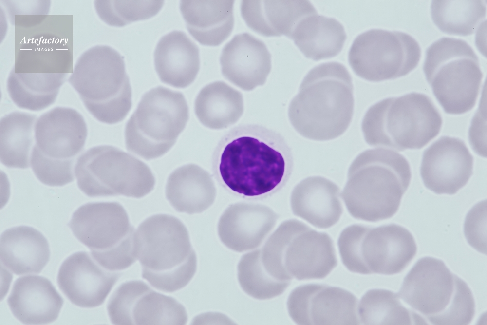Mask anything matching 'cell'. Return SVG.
<instances>
[{
    "instance_id": "1",
    "label": "cell",
    "mask_w": 487,
    "mask_h": 325,
    "mask_svg": "<svg viewBox=\"0 0 487 325\" xmlns=\"http://www.w3.org/2000/svg\"><path fill=\"white\" fill-rule=\"evenodd\" d=\"M291 149L279 132L258 124H243L226 133L212 156V170L229 192L250 199L282 189L293 169Z\"/></svg>"
},
{
    "instance_id": "2",
    "label": "cell",
    "mask_w": 487,
    "mask_h": 325,
    "mask_svg": "<svg viewBox=\"0 0 487 325\" xmlns=\"http://www.w3.org/2000/svg\"><path fill=\"white\" fill-rule=\"evenodd\" d=\"M354 98L351 76L337 62L312 69L301 82L288 111L290 122L302 137L316 141L335 139L350 125Z\"/></svg>"
},
{
    "instance_id": "3",
    "label": "cell",
    "mask_w": 487,
    "mask_h": 325,
    "mask_svg": "<svg viewBox=\"0 0 487 325\" xmlns=\"http://www.w3.org/2000/svg\"><path fill=\"white\" fill-rule=\"evenodd\" d=\"M411 176L408 161L396 151L378 148L362 152L349 167L341 194L348 211L354 218L368 222L392 217Z\"/></svg>"
},
{
    "instance_id": "4",
    "label": "cell",
    "mask_w": 487,
    "mask_h": 325,
    "mask_svg": "<svg viewBox=\"0 0 487 325\" xmlns=\"http://www.w3.org/2000/svg\"><path fill=\"white\" fill-rule=\"evenodd\" d=\"M134 251L142 277L160 291L181 289L196 272V255L187 229L175 216L159 214L142 222L135 232Z\"/></svg>"
},
{
    "instance_id": "5",
    "label": "cell",
    "mask_w": 487,
    "mask_h": 325,
    "mask_svg": "<svg viewBox=\"0 0 487 325\" xmlns=\"http://www.w3.org/2000/svg\"><path fill=\"white\" fill-rule=\"evenodd\" d=\"M442 119L431 99L412 92L387 98L371 106L361 129L366 142L402 151L420 149L439 133Z\"/></svg>"
},
{
    "instance_id": "6",
    "label": "cell",
    "mask_w": 487,
    "mask_h": 325,
    "mask_svg": "<svg viewBox=\"0 0 487 325\" xmlns=\"http://www.w3.org/2000/svg\"><path fill=\"white\" fill-rule=\"evenodd\" d=\"M397 294L433 325H468L475 314L474 298L467 284L433 257L416 263Z\"/></svg>"
},
{
    "instance_id": "7",
    "label": "cell",
    "mask_w": 487,
    "mask_h": 325,
    "mask_svg": "<svg viewBox=\"0 0 487 325\" xmlns=\"http://www.w3.org/2000/svg\"><path fill=\"white\" fill-rule=\"evenodd\" d=\"M68 81L89 112L102 123L120 122L131 109V89L123 58L109 46L83 52Z\"/></svg>"
},
{
    "instance_id": "8",
    "label": "cell",
    "mask_w": 487,
    "mask_h": 325,
    "mask_svg": "<svg viewBox=\"0 0 487 325\" xmlns=\"http://www.w3.org/2000/svg\"><path fill=\"white\" fill-rule=\"evenodd\" d=\"M261 260L269 275L286 282L324 278L337 265L331 237L296 219L280 225L261 249Z\"/></svg>"
},
{
    "instance_id": "9",
    "label": "cell",
    "mask_w": 487,
    "mask_h": 325,
    "mask_svg": "<svg viewBox=\"0 0 487 325\" xmlns=\"http://www.w3.org/2000/svg\"><path fill=\"white\" fill-rule=\"evenodd\" d=\"M423 71L446 113L460 115L474 107L483 74L477 56L466 41L444 37L433 42L426 51Z\"/></svg>"
},
{
    "instance_id": "10",
    "label": "cell",
    "mask_w": 487,
    "mask_h": 325,
    "mask_svg": "<svg viewBox=\"0 0 487 325\" xmlns=\"http://www.w3.org/2000/svg\"><path fill=\"white\" fill-rule=\"evenodd\" d=\"M189 118L184 95L162 86L142 96L125 129L127 150L146 160L166 153L175 144Z\"/></svg>"
},
{
    "instance_id": "11",
    "label": "cell",
    "mask_w": 487,
    "mask_h": 325,
    "mask_svg": "<svg viewBox=\"0 0 487 325\" xmlns=\"http://www.w3.org/2000/svg\"><path fill=\"white\" fill-rule=\"evenodd\" d=\"M337 244L344 266L352 272L362 274L400 273L417 252L411 233L395 224L375 228L349 226L341 232Z\"/></svg>"
},
{
    "instance_id": "12",
    "label": "cell",
    "mask_w": 487,
    "mask_h": 325,
    "mask_svg": "<svg viewBox=\"0 0 487 325\" xmlns=\"http://www.w3.org/2000/svg\"><path fill=\"white\" fill-rule=\"evenodd\" d=\"M68 226L76 238L90 249L93 258L104 268L120 271L136 261L134 228L120 203L84 204L74 212Z\"/></svg>"
},
{
    "instance_id": "13",
    "label": "cell",
    "mask_w": 487,
    "mask_h": 325,
    "mask_svg": "<svg viewBox=\"0 0 487 325\" xmlns=\"http://www.w3.org/2000/svg\"><path fill=\"white\" fill-rule=\"evenodd\" d=\"M77 185L89 197L122 195L141 198L155 185L149 166L110 145L91 148L79 156L74 168Z\"/></svg>"
},
{
    "instance_id": "14",
    "label": "cell",
    "mask_w": 487,
    "mask_h": 325,
    "mask_svg": "<svg viewBox=\"0 0 487 325\" xmlns=\"http://www.w3.org/2000/svg\"><path fill=\"white\" fill-rule=\"evenodd\" d=\"M420 57V46L412 37L380 29L359 35L349 52V64L356 74L373 82L407 75L417 66Z\"/></svg>"
},
{
    "instance_id": "15",
    "label": "cell",
    "mask_w": 487,
    "mask_h": 325,
    "mask_svg": "<svg viewBox=\"0 0 487 325\" xmlns=\"http://www.w3.org/2000/svg\"><path fill=\"white\" fill-rule=\"evenodd\" d=\"M19 46L13 70L19 84L41 96H57L60 87L72 73L73 54L67 42L49 31L37 32Z\"/></svg>"
},
{
    "instance_id": "16",
    "label": "cell",
    "mask_w": 487,
    "mask_h": 325,
    "mask_svg": "<svg viewBox=\"0 0 487 325\" xmlns=\"http://www.w3.org/2000/svg\"><path fill=\"white\" fill-rule=\"evenodd\" d=\"M107 310L114 325H183L187 321L181 304L140 280L122 284L111 297Z\"/></svg>"
},
{
    "instance_id": "17",
    "label": "cell",
    "mask_w": 487,
    "mask_h": 325,
    "mask_svg": "<svg viewBox=\"0 0 487 325\" xmlns=\"http://www.w3.org/2000/svg\"><path fill=\"white\" fill-rule=\"evenodd\" d=\"M292 319L299 325H358L357 299L344 289L310 284L299 286L287 303Z\"/></svg>"
},
{
    "instance_id": "18",
    "label": "cell",
    "mask_w": 487,
    "mask_h": 325,
    "mask_svg": "<svg viewBox=\"0 0 487 325\" xmlns=\"http://www.w3.org/2000/svg\"><path fill=\"white\" fill-rule=\"evenodd\" d=\"M473 157L465 143L444 136L424 152L420 174L425 187L438 194L456 193L473 173Z\"/></svg>"
},
{
    "instance_id": "19",
    "label": "cell",
    "mask_w": 487,
    "mask_h": 325,
    "mask_svg": "<svg viewBox=\"0 0 487 325\" xmlns=\"http://www.w3.org/2000/svg\"><path fill=\"white\" fill-rule=\"evenodd\" d=\"M34 136L33 148L43 156L58 161H75L85 145L87 127L77 111L56 107L37 119Z\"/></svg>"
},
{
    "instance_id": "20",
    "label": "cell",
    "mask_w": 487,
    "mask_h": 325,
    "mask_svg": "<svg viewBox=\"0 0 487 325\" xmlns=\"http://www.w3.org/2000/svg\"><path fill=\"white\" fill-rule=\"evenodd\" d=\"M120 274L100 265L86 252L75 253L62 264L58 271V287L75 305L93 308L102 305L118 281Z\"/></svg>"
},
{
    "instance_id": "21",
    "label": "cell",
    "mask_w": 487,
    "mask_h": 325,
    "mask_svg": "<svg viewBox=\"0 0 487 325\" xmlns=\"http://www.w3.org/2000/svg\"><path fill=\"white\" fill-rule=\"evenodd\" d=\"M278 215L260 204L230 205L220 218L218 232L223 243L237 252L253 249L262 243L275 226Z\"/></svg>"
},
{
    "instance_id": "22",
    "label": "cell",
    "mask_w": 487,
    "mask_h": 325,
    "mask_svg": "<svg viewBox=\"0 0 487 325\" xmlns=\"http://www.w3.org/2000/svg\"><path fill=\"white\" fill-rule=\"evenodd\" d=\"M220 63L225 78L245 91L263 85L271 68L265 44L247 33L235 36L224 46Z\"/></svg>"
},
{
    "instance_id": "23",
    "label": "cell",
    "mask_w": 487,
    "mask_h": 325,
    "mask_svg": "<svg viewBox=\"0 0 487 325\" xmlns=\"http://www.w3.org/2000/svg\"><path fill=\"white\" fill-rule=\"evenodd\" d=\"M339 187L320 176L307 177L293 189L290 198L293 214L316 228H329L340 219L343 212Z\"/></svg>"
},
{
    "instance_id": "24",
    "label": "cell",
    "mask_w": 487,
    "mask_h": 325,
    "mask_svg": "<svg viewBox=\"0 0 487 325\" xmlns=\"http://www.w3.org/2000/svg\"><path fill=\"white\" fill-rule=\"evenodd\" d=\"M7 303L14 316L21 323L41 325L56 320L63 300L48 279L28 275L16 279Z\"/></svg>"
},
{
    "instance_id": "25",
    "label": "cell",
    "mask_w": 487,
    "mask_h": 325,
    "mask_svg": "<svg viewBox=\"0 0 487 325\" xmlns=\"http://www.w3.org/2000/svg\"><path fill=\"white\" fill-rule=\"evenodd\" d=\"M154 59L161 81L175 88H184L190 85L200 68L198 47L180 31H172L160 38Z\"/></svg>"
},
{
    "instance_id": "26",
    "label": "cell",
    "mask_w": 487,
    "mask_h": 325,
    "mask_svg": "<svg viewBox=\"0 0 487 325\" xmlns=\"http://www.w3.org/2000/svg\"><path fill=\"white\" fill-rule=\"evenodd\" d=\"M315 11L305 0H244L241 3V15L247 26L267 37L290 38L300 21Z\"/></svg>"
},
{
    "instance_id": "27",
    "label": "cell",
    "mask_w": 487,
    "mask_h": 325,
    "mask_svg": "<svg viewBox=\"0 0 487 325\" xmlns=\"http://www.w3.org/2000/svg\"><path fill=\"white\" fill-rule=\"evenodd\" d=\"M233 0H183L180 9L190 35L199 43L218 46L232 31Z\"/></svg>"
},
{
    "instance_id": "28",
    "label": "cell",
    "mask_w": 487,
    "mask_h": 325,
    "mask_svg": "<svg viewBox=\"0 0 487 325\" xmlns=\"http://www.w3.org/2000/svg\"><path fill=\"white\" fill-rule=\"evenodd\" d=\"M0 256L2 264L16 275L39 273L49 260V246L40 232L19 226L1 234Z\"/></svg>"
},
{
    "instance_id": "29",
    "label": "cell",
    "mask_w": 487,
    "mask_h": 325,
    "mask_svg": "<svg viewBox=\"0 0 487 325\" xmlns=\"http://www.w3.org/2000/svg\"><path fill=\"white\" fill-rule=\"evenodd\" d=\"M215 195L216 189L209 173L196 164L180 167L168 178L166 196L178 212L201 213L212 204Z\"/></svg>"
},
{
    "instance_id": "30",
    "label": "cell",
    "mask_w": 487,
    "mask_h": 325,
    "mask_svg": "<svg viewBox=\"0 0 487 325\" xmlns=\"http://www.w3.org/2000/svg\"><path fill=\"white\" fill-rule=\"evenodd\" d=\"M290 38L307 57L318 60L337 55L343 47L346 34L338 21L316 11L300 21Z\"/></svg>"
},
{
    "instance_id": "31",
    "label": "cell",
    "mask_w": 487,
    "mask_h": 325,
    "mask_svg": "<svg viewBox=\"0 0 487 325\" xmlns=\"http://www.w3.org/2000/svg\"><path fill=\"white\" fill-rule=\"evenodd\" d=\"M200 122L211 129L226 128L237 122L244 112L240 92L223 81H215L203 87L194 103Z\"/></svg>"
},
{
    "instance_id": "32",
    "label": "cell",
    "mask_w": 487,
    "mask_h": 325,
    "mask_svg": "<svg viewBox=\"0 0 487 325\" xmlns=\"http://www.w3.org/2000/svg\"><path fill=\"white\" fill-rule=\"evenodd\" d=\"M37 118L34 114L16 111L1 119L0 159L4 166L20 169L29 167Z\"/></svg>"
},
{
    "instance_id": "33",
    "label": "cell",
    "mask_w": 487,
    "mask_h": 325,
    "mask_svg": "<svg viewBox=\"0 0 487 325\" xmlns=\"http://www.w3.org/2000/svg\"><path fill=\"white\" fill-rule=\"evenodd\" d=\"M360 322L364 325L428 324L419 314L405 307L397 293L382 289L367 291L358 307Z\"/></svg>"
},
{
    "instance_id": "34",
    "label": "cell",
    "mask_w": 487,
    "mask_h": 325,
    "mask_svg": "<svg viewBox=\"0 0 487 325\" xmlns=\"http://www.w3.org/2000/svg\"><path fill=\"white\" fill-rule=\"evenodd\" d=\"M432 19L446 33L468 36L473 34L486 14L481 0H435L431 4Z\"/></svg>"
},
{
    "instance_id": "35",
    "label": "cell",
    "mask_w": 487,
    "mask_h": 325,
    "mask_svg": "<svg viewBox=\"0 0 487 325\" xmlns=\"http://www.w3.org/2000/svg\"><path fill=\"white\" fill-rule=\"evenodd\" d=\"M238 278L243 290L259 300L273 298L282 294L290 282L274 278L266 271L261 260V249L244 255L238 266Z\"/></svg>"
},
{
    "instance_id": "36",
    "label": "cell",
    "mask_w": 487,
    "mask_h": 325,
    "mask_svg": "<svg viewBox=\"0 0 487 325\" xmlns=\"http://www.w3.org/2000/svg\"><path fill=\"white\" fill-rule=\"evenodd\" d=\"M163 0H95L96 12L106 24L121 27L155 16L162 8Z\"/></svg>"
},
{
    "instance_id": "37",
    "label": "cell",
    "mask_w": 487,
    "mask_h": 325,
    "mask_svg": "<svg viewBox=\"0 0 487 325\" xmlns=\"http://www.w3.org/2000/svg\"><path fill=\"white\" fill-rule=\"evenodd\" d=\"M75 161H58L48 159L32 148L30 165L36 176L50 186H62L74 180Z\"/></svg>"
},
{
    "instance_id": "38",
    "label": "cell",
    "mask_w": 487,
    "mask_h": 325,
    "mask_svg": "<svg viewBox=\"0 0 487 325\" xmlns=\"http://www.w3.org/2000/svg\"><path fill=\"white\" fill-rule=\"evenodd\" d=\"M464 233L469 244L481 253L487 254V200L475 205L468 213Z\"/></svg>"
}]
</instances>
